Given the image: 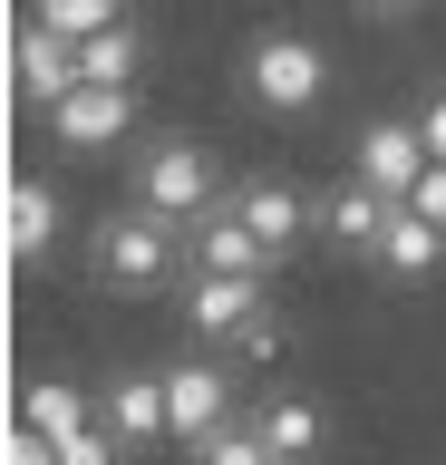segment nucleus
I'll list each match as a JSON object with an SVG mask.
<instances>
[{
	"instance_id": "nucleus-22",
	"label": "nucleus",
	"mask_w": 446,
	"mask_h": 465,
	"mask_svg": "<svg viewBox=\"0 0 446 465\" xmlns=\"http://www.w3.org/2000/svg\"><path fill=\"white\" fill-rule=\"evenodd\" d=\"M408 203H417V213H427V223L446 232V165H427V174H417V194H408Z\"/></svg>"
},
{
	"instance_id": "nucleus-14",
	"label": "nucleus",
	"mask_w": 446,
	"mask_h": 465,
	"mask_svg": "<svg viewBox=\"0 0 446 465\" xmlns=\"http://www.w3.org/2000/svg\"><path fill=\"white\" fill-rule=\"evenodd\" d=\"M253 427H263L272 465H311V456H321V407H311V398H272Z\"/></svg>"
},
{
	"instance_id": "nucleus-24",
	"label": "nucleus",
	"mask_w": 446,
	"mask_h": 465,
	"mask_svg": "<svg viewBox=\"0 0 446 465\" xmlns=\"http://www.w3.org/2000/svg\"><path fill=\"white\" fill-rule=\"evenodd\" d=\"M427 155L446 165V97H427Z\"/></svg>"
},
{
	"instance_id": "nucleus-13",
	"label": "nucleus",
	"mask_w": 446,
	"mask_h": 465,
	"mask_svg": "<svg viewBox=\"0 0 446 465\" xmlns=\"http://www.w3.org/2000/svg\"><path fill=\"white\" fill-rule=\"evenodd\" d=\"M59 242V194L39 174H10V262H39Z\"/></svg>"
},
{
	"instance_id": "nucleus-18",
	"label": "nucleus",
	"mask_w": 446,
	"mask_h": 465,
	"mask_svg": "<svg viewBox=\"0 0 446 465\" xmlns=\"http://www.w3.org/2000/svg\"><path fill=\"white\" fill-rule=\"evenodd\" d=\"M30 20H39V29H59V39H97V29H117L126 10H117V0H39Z\"/></svg>"
},
{
	"instance_id": "nucleus-3",
	"label": "nucleus",
	"mask_w": 446,
	"mask_h": 465,
	"mask_svg": "<svg viewBox=\"0 0 446 465\" xmlns=\"http://www.w3.org/2000/svg\"><path fill=\"white\" fill-rule=\"evenodd\" d=\"M243 87L263 97L272 116H301V107H321V87H330V58L301 39V29H263L253 49H243Z\"/></svg>"
},
{
	"instance_id": "nucleus-1",
	"label": "nucleus",
	"mask_w": 446,
	"mask_h": 465,
	"mask_svg": "<svg viewBox=\"0 0 446 465\" xmlns=\"http://www.w3.org/2000/svg\"><path fill=\"white\" fill-rule=\"evenodd\" d=\"M136 213H155V223H175V232H194L204 213H223L213 155L194 136H155L146 155H136Z\"/></svg>"
},
{
	"instance_id": "nucleus-19",
	"label": "nucleus",
	"mask_w": 446,
	"mask_h": 465,
	"mask_svg": "<svg viewBox=\"0 0 446 465\" xmlns=\"http://www.w3.org/2000/svg\"><path fill=\"white\" fill-rule=\"evenodd\" d=\"M194 465H272V446H263L253 417H233V427H213L204 446H194Z\"/></svg>"
},
{
	"instance_id": "nucleus-23",
	"label": "nucleus",
	"mask_w": 446,
	"mask_h": 465,
	"mask_svg": "<svg viewBox=\"0 0 446 465\" xmlns=\"http://www.w3.org/2000/svg\"><path fill=\"white\" fill-rule=\"evenodd\" d=\"M233 349H243V359H272V349H282V320H272V311H263V320H253V330H243V340H233Z\"/></svg>"
},
{
	"instance_id": "nucleus-9",
	"label": "nucleus",
	"mask_w": 446,
	"mask_h": 465,
	"mask_svg": "<svg viewBox=\"0 0 446 465\" xmlns=\"http://www.w3.org/2000/svg\"><path fill=\"white\" fill-rule=\"evenodd\" d=\"M184 252H194V272H263V282H272V242L243 223L233 203H223V213H204V223L184 232Z\"/></svg>"
},
{
	"instance_id": "nucleus-15",
	"label": "nucleus",
	"mask_w": 446,
	"mask_h": 465,
	"mask_svg": "<svg viewBox=\"0 0 446 465\" xmlns=\"http://www.w3.org/2000/svg\"><path fill=\"white\" fill-rule=\"evenodd\" d=\"M379 262L398 272V282H417V272H437L446 262V232L417 213V203H398V223H388V242H379Z\"/></svg>"
},
{
	"instance_id": "nucleus-4",
	"label": "nucleus",
	"mask_w": 446,
	"mask_h": 465,
	"mask_svg": "<svg viewBox=\"0 0 446 465\" xmlns=\"http://www.w3.org/2000/svg\"><path fill=\"white\" fill-rule=\"evenodd\" d=\"M263 311H272L263 272H194V282H184V320H194V340H223V349H233Z\"/></svg>"
},
{
	"instance_id": "nucleus-16",
	"label": "nucleus",
	"mask_w": 446,
	"mask_h": 465,
	"mask_svg": "<svg viewBox=\"0 0 446 465\" xmlns=\"http://www.w3.org/2000/svg\"><path fill=\"white\" fill-rule=\"evenodd\" d=\"M20 417H30V427L49 436V446H68V436H88V427H97V417H88V398H78L68 378H39L30 398H20Z\"/></svg>"
},
{
	"instance_id": "nucleus-12",
	"label": "nucleus",
	"mask_w": 446,
	"mask_h": 465,
	"mask_svg": "<svg viewBox=\"0 0 446 465\" xmlns=\"http://www.w3.org/2000/svg\"><path fill=\"white\" fill-rule=\"evenodd\" d=\"M59 116V145H117L126 126H136V87H78L68 107H49Z\"/></svg>"
},
{
	"instance_id": "nucleus-25",
	"label": "nucleus",
	"mask_w": 446,
	"mask_h": 465,
	"mask_svg": "<svg viewBox=\"0 0 446 465\" xmlns=\"http://www.w3.org/2000/svg\"><path fill=\"white\" fill-rule=\"evenodd\" d=\"M359 10H369V20H398V10H417V0H359Z\"/></svg>"
},
{
	"instance_id": "nucleus-10",
	"label": "nucleus",
	"mask_w": 446,
	"mask_h": 465,
	"mask_svg": "<svg viewBox=\"0 0 446 465\" xmlns=\"http://www.w3.org/2000/svg\"><path fill=\"white\" fill-rule=\"evenodd\" d=\"M233 213H243V223H253V232L272 242V262H282V252L301 242V232H311V203H301L292 184H282V174H253V184H233Z\"/></svg>"
},
{
	"instance_id": "nucleus-20",
	"label": "nucleus",
	"mask_w": 446,
	"mask_h": 465,
	"mask_svg": "<svg viewBox=\"0 0 446 465\" xmlns=\"http://www.w3.org/2000/svg\"><path fill=\"white\" fill-rule=\"evenodd\" d=\"M59 465H117V436H107V427L68 436V446H59Z\"/></svg>"
},
{
	"instance_id": "nucleus-8",
	"label": "nucleus",
	"mask_w": 446,
	"mask_h": 465,
	"mask_svg": "<svg viewBox=\"0 0 446 465\" xmlns=\"http://www.w3.org/2000/svg\"><path fill=\"white\" fill-rule=\"evenodd\" d=\"M78 39H59V29H20V97H39V107H68V97H78Z\"/></svg>"
},
{
	"instance_id": "nucleus-5",
	"label": "nucleus",
	"mask_w": 446,
	"mask_h": 465,
	"mask_svg": "<svg viewBox=\"0 0 446 465\" xmlns=\"http://www.w3.org/2000/svg\"><path fill=\"white\" fill-rule=\"evenodd\" d=\"M427 165H437V155H427V126H408V116H379V126H359L350 174H359V184H379L388 203H408Z\"/></svg>"
},
{
	"instance_id": "nucleus-21",
	"label": "nucleus",
	"mask_w": 446,
	"mask_h": 465,
	"mask_svg": "<svg viewBox=\"0 0 446 465\" xmlns=\"http://www.w3.org/2000/svg\"><path fill=\"white\" fill-rule=\"evenodd\" d=\"M10 465H59V446H49V436L20 417V427H10Z\"/></svg>"
},
{
	"instance_id": "nucleus-17",
	"label": "nucleus",
	"mask_w": 446,
	"mask_h": 465,
	"mask_svg": "<svg viewBox=\"0 0 446 465\" xmlns=\"http://www.w3.org/2000/svg\"><path fill=\"white\" fill-rule=\"evenodd\" d=\"M78 78H88V87H126V78H136V29H97V39H78Z\"/></svg>"
},
{
	"instance_id": "nucleus-2",
	"label": "nucleus",
	"mask_w": 446,
	"mask_h": 465,
	"mask_svg": "<svg viewBox=\"0 0 446 465\" xmlns=\"http://www.w3.org/2000/svg\"><path fill=\"white\" fill-rule=\"evenodd\" d=\"M175 252H184V232L175 223H155V213H107L97 223V242H88V262H97V282H117V291H165L175 282Z\"/></svg>"
},
{
	"instance_id": "nucleus-7",
	"label": "nucleus",
	"mask_w": 446,
	"mask_h": 465,
	"mask_svg": "<svg viewBox=\"0 0 446 465\" xmlns=\"http://www.w3.org/2000/svg\"><path fill=\"white\" fill-rule=\"evenodd\" d=\"M165 407H175L184 446H204L213 427H233V378L213 369V359H175V369H165Z\"/></svg>"
},
{
	"instance_id": "nucleus-6",
	"label": "nucleus",
	"mask_w": 446,
	"mask_h": 465,
	"mask_svg": "<svg viewBox=\"0 0 446 465\" xmlns=\"http://www.w3.org/2000/svg\"><path fill=\"white\" fill-rule=\"evenodd\" d=\"M97 427L117 436V446H155V436H175V407H165V369H117V388L97 398Z\"/></svg>"
},
{
	"instance_id": "nucleus-11",
	"label": "nucleus",
	"mask_w": 446,
	"mask_h": 465,
	"mask_svg": "<svg viewBox=\"0 0 446 465\" xmlns=\"http://www.w3.org/2000/svg\"><path fill=\"white\" fill-rule=\"evenodd\" d=\"M388 223H398V203H388L379 184H359V174L330 194V213H321V232H330V242H340V252H369V262H379Z\"/></svg>"
}]
</instances>
